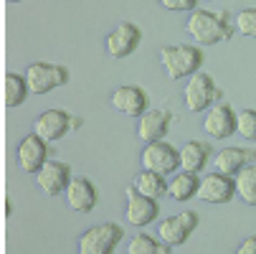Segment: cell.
Listing matches in <instances>:
<instances>
[{"mask_svg": "<svg viewBox=\"0 0 256 254\" xmlns=\"http://www.w3.org/2000/svg\"><path fill=\"white\" fill-rule=\"evenodd\" d=\"M186 33L193 41H198L200 46H216L221 41H231L234 26H231L226 13L196 8V11H190V18L186 23Z\"/></svg>", "mask_w": 256, "mask_h": 254, "instance_id": "cell-1", "label": "cell"}, {"mask_svg": "<svg viewBox=\"0 0 256 254\" xmlns=\"http://www.w3.org/2000/svg\"><path fill=\"white\" fill-rule=\"evenodd\" d=\"M203 49L193 44H175V46H162L160 49V64L165 69L168 79L180 82L186 77H193L196 71L203 69Z\"/></svg>", "mask_w": 256, "mask_h": 254, "instance_id": "cell-2", "label": "cell"}, {"mask_svg": "<svg viewBox=\"0 0 256 254\" xmlns=\"http://www.w3.org/2000/svg\"><path fill=\"white\" fill-rule=\"evenodd\" d=\"M122 239H124L122 224L104 221V224H96V226L86 229V231L79 236L76 251H79V254H112Z\"/></svg>", "mask_w": 256, "mask_h": 254, "instance_id": "cell-3", "label": "cell"}, {"mask_svg": "<svg viewBox=\"0 0 256 254\" xmlns=\"http://www.w3.org/2000/svg\"><path fill=\"white\" fill-rule=\"evenodd\" d=\"M68 69L61 64H51V61H33L26 69V79L30 87V94H48L56 87L68 84Z\"/></svg>", "mask_w": 256, "mask_h": 254, "instance_id": "cell-4", "label": "cell"}, {"mask_svg": "<svg viewBox=\"0 0 256 254\" xmlns=\"http://www.w3.org/2000/svg\"><path fill=\"white\" fill-rule=\"evenodd\" d=\"M224 99V92L216 87V79L206 71H196L190 77V82L186 84V107L190 112H203V110H210L216 102Z\"/></svg>", "mask_w": 256, "mask_h": 254, "instance_id": "cell-5", "label": "cell"}, {"mask_svg": "<svg viewBox=\"0 0 256 254\" xmlns=\"http://www.w3.org/2000/svg\"><path fill=\"white\" fill-rule=\"evenodd\" d=\"M79 125H82V120L68 115L66 110H46V112H41L38 117H36L33 132L41 135L46 142H56L64 135H68V130H74Z\"/></svg>", "mask_w": 256, "mask_h": 254, "instance_id": "cell-6", "label": "cell"}, {"mask_svg": "<svg viewBox=\"0 0 256 254\" xmlns=\"http://www.w3.org/2000/svg\"><path fill=\"white\" fill-rule=\"evenodd\" d=\"M196 226H198V213L196 211H180V213H172L158 224V236L170 246H180L190 239Z\"/></svg>", "mask_w": 256, "mask_h": 254, "instance_id": "cell-7", "label": "cell"}, {"mask_svg": "<svg viewBox=\"0 0 256 254\" xmlns=\"http://www.w3.org/2000/svg\"><path fill=\"white\" fill-rule=\"evenodd\" d=\"M71 165L64 163V160H46V165L36 173V186H38V191L48 198L54 196H61L66 193L68 183H71Z\"/></svg>", "mask_w": 256, "mask_h": 254, "instance_id": "cell-8", "label": "cell"}, {"mask_svg": "<svg viewBox=\"0 0 256 254\" xmlns=\"http://www.w3.org/2000/svg\"><path fill=\"white\" fill-rule=\"evenodd\" d=\"M16 158H18V165L23 173L28 175H36L48 160V142L41 137V135H26L20 142H18V148H16Z\"/></svg>", "mask_w": 256, "mask_h": 254, "instance_id": "cell-9", "label": "cell"}, {"mask_svg": "<svg viewBox=\"0 0 256 254\" xmlns=\"http://www.w3.org/2000/svg\"><path fill=\"white\" fill-rule=\"evenodd\" d=\"M142 168L162 173V175L175 173L180 168V150H175L170 142H162V140L148 142L142 150Z\"/></svg>", "mask_w": 256, "mask_h": 254, "instance_id": "cell-10", "label": "cell"}, {"mask_svg": "<svg viewBox=\"0 0 256 254\" xmlns=\"http://www.w3.org/2000/svg\"><path fill=\"white\" fill-rule=\"evenodd\" d=\"M158 216H160V203H158V198H150V196L140 193L134 186L127 188V208H124L127 224H132V226L140 229V226L152 224Z\"/></svg>", "mask_w": 256, "mask_h": 254, "instance_id": "cell-11", "label": "cell"}, {"mask_svg": "<svg viewBox=\"0 0 256 254\" xmlns=\"http://www.w3.org/2000/svg\"><path fill=\"white\" fill-rule=\"evenodd\" d=\"M140 41H142L140 26L132 23V21H122L112 33L106 36V54L112 59H127L137 51Z\"/></svg>", "mask_w": 256, "mask_h": 254, "instance_id": "cell-12", "label": "cell"}, {"mask_svg": "<svg viewBox=\"0 0 256 254\" xmlns=\"http://www.w3.org/2000/svg\"><path fill=\"white\" fill-rule=\"evenodd\" d=\"M198 196L206 203H231L234 196H236V178L213 170V173H208V175L200 178Z\"/></svg>", "mask_w": 256, "mask_h": 254, "instance_id": "cell-13", "label": "cell"}, {"mask_svg": "<svg viewBox=\"0 0 256 254\" xmlns=\"http://www.w3.org/2000/svg\"><path fill=\"white\" fill-rule=\"evenodd\" d=\"M203 130L213 140H228L236 132V112H234V107L226 104V102H216L208 110V115H206Z\"/></svg>", "mask_w": 256, "mask_h": 254, "instance_id": "cell-14", "label": "cell"}, {"mask_svg": "<svg viewBox=\"0 0 256 254\" xmlns=\"http://www.w3.org/2000/svg\"><path fill=\"white\" fill-rule=\"evenodd\" d=\"M148 104H150L148 92L134 84H124V87L114 89V94H112V107L127 117H142L148 112Z\"/></svg>", "mask_w": 256, "mask_h": 254, "instance_id": "cell-15", "label": "cell"}, {"mask_svg": "<svg viewBox=\"0 0 256 254\" xmlns=\"http://www.w3.org/2000/svg\"><path fill=\"white\" fill-rule=\"evenodd\" d=\"M99 201V193H96V186L92 183L89 178L84 175H76V178H71V183L66 188V203L71 211H76V213H89Z\"/></svg>", "mask_w": 256, "mask_h": 254, "instance_id": "cell-16", "label": "cell"}, {"mask_svg": "<svg viewBox=\"0 0 256 254\" xmlns=\"http://www.w3.org/2000/svg\"><path fill=\"white\" fill-rule=\"evenodd\" d=\"M137 137L142 142H155V140H165L170 122H172V112L170 110H148L142 117H137Z\"/></svg>", "mask_w": 256, "mask_h": 254, "instance_id": "cell-17", "label": "cell"}, {"mask_svg": "<svg viewBox=\"0 0 256 254\" xmlns=\"http://www.w3.org/2000/svg\"><path fill=\"white\" fill-rule=\"evenodd\" d=\"M256 163V150L254 148H224V150H218L210 160L213 170L218 173H226V175H236L241 168Z\"/></svg>", "mask_w": 256, "mask_h": 254, "instance_id": "cell-18", "label": "cell"}, {"mask_svg": "<svg viewBox=\"0 0 256 254\" xmlns=\"http://www.w3.org/2000/svg\"><path fill=\"white\" fill-rule=\"evenodd\" d=\"M213 160V148L210 142L203 140H188L180 148V168L190 170V173H200L206 165H210Z\"/></svg>", "mask_w": 256, "mask_h": 254, "instance_id": "cell-19", "label": "cell"}, {"mask_svg": "<svg viewBox=\"0 0 256 254\" xmlns=\"http://www.w3.org/2000/svg\"><path fill=\"white\" fill-rule=\"evenodd\" d=\"M198 191H200V178H198V173H190V170L178 173L168 183V196L178 203L190 201L193 196H198Z\"/></svg>", "mask_w": 256, "mask_h": 254, "instance_id": "cell-20", "label": "cell"}, {"mask_svg": "<svg viewBox=\"0 0 256 254\" xmlns=\"http://www.w3.org/2000/svg\"><path fill=\"white\" fill-rule=\"evenodd\" d=\"M168 183H170V180H165L162 173H155V170H148V168H144L142 173H137L134 180H132V186L140 193L150 196V198H158V201L162 196H168Z\"/></svg>", "mask_w": 256, "mask_h": 254, "instance_id": "cell-21", "label": "cell"}, {"mask_svg": "<svg viewBox=\"0 0 256 254\" xmlns=\"http://www.w3.org/2000/svg\"><path fill=\"white\" fill-rule=\"evenodd\" d=\"M234 178H236V196L244 203L256 206V163L241 168Z\"/></svg>", "mask_w": 256, "mask_h": 254, "instance_id": "cell-22", "label": "cell"}, {"mask_svg": "<svg viewBox=\"0 0 256 254\" xmlns=\"http://www.w3.org/2000/svg\"><path fill=\"white\" fill-rule=\"evenodd\" d=\"M30 94V87H28V79L26 74H6V104L8 107H20Z\"/></svg>", "mask_w": 256, "mask_h": 254, "instance_id": "cell-23", "label": "cell"}, {"mask_svg": "<svg viewBox=\"0 0 256 254\" xmlns=\"http://www.w3.org/2000/svg\"><path fill=\"white\" fill-rule=\"evenodd\" d=\"M170 249H172L170 244H165L162 239L158 241L155 236H148V234H137L127 246L130 254H168Z\"/></svg>", "mask_w": 256, "mask_h": 254, "instance_id": "cell-24", "label": "cell"}, {"mask_svg": "<svg viewBox=\"0 0 256 254\" xmlns=\"http://www.w3.org/2000/svg\"><path fill=\"white\" fill-rule=\"evenodd\" d=\"M236 132L244 140H256V110H241L236 112Z\"/></svg>", "mask_w": 256, "mask_h": 254, "instance_id": "cell-25", "label": "cell"}, {"mask_svg": "<svg viewBox=\"0 0 256 254\" xmlns=\"http://www.w3.org/2000/svg\"><path fill=\"white\" fill-rule=\"evenodd\" d=\"M236 28L248 36V39H256V8H246L236 16Z\"/></svg>", "mask_w": 256, "mask_h": 254, "instance_id": "cell-26", "label": "cell"}, {"mask_svg": "<svg viewBox=\"0 0 256 254\" xmlns=\"http://www.w3.org/2000/svg\"><path fill=\"white\" fill-rule=\"evenodd\" d=\"M160 6L165 11L180 13V11H196L198 8V0H160Z\"/></svg>", "mask_w": 256, "mask_h": 254, "instance_id": "cell-27", "label": "cell"}, {"mask_svg": "<svg viewBox=\"0 0 256 254\" xmlns=\"http://www.w3.org/2000/svg\"><path fill=\"white\" fill-rule=\"evenodd\" d=\"M236 254H256V236H246V239L238 244Z\"/></svg>", "mask_w": 256, "mask_h": 254, "instance_id": "cell-28", "label": "cell"}, {"mask_svg": "<svg viewBox=\"0 0 256 254\" xmlns=\"http://www.w3.org/2000/svg\"><path fill=\"white\" fill-rule=\"evenodd\" d=\"M8 3H20V0H8Z\"/></svg>", "mask_w": 256, "mask_h": 254, "instance_id": "cell-29", "label": "cell"}]
</instances>
